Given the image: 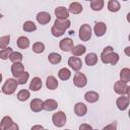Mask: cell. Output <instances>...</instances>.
<instances>
[{
    "label": "cell",
    "instance_id": "44dd1931",
    "mask_svg": "<svg viewBox=\"0 0 130 130\" xmlns=\"http://www.w3.org/2000/svg\"><path fill=\"white\" fill-rule=\"evenodd\" d=\"M84 99H85L86 102H88L90 104L95 103V102L99 101V93L95 92V91H92V90L91 91H87L84 94Z\"/></svg>",
    "mask_w": 130,
    "mask_h": 130
},
{
    "label": "cell",
    "instance_id": "7dc6e473",
    "mask_svg": "<svg viewBox=\"0 0 130 130\" xmlns=\"http://www.w3.org/2000/svg\"><path fill=\"white\" fill-rule=\"evenodd\" d=\"M65 130H69V129H65Z\"/></svg>",
    "mask_w": 130,
    "mask_h": 130
},
{
    "label": "cell",
    "instance_id": "d590c367",
    "mask_svg": "<svg viewBox=\"0 0 130 130\" xmlns=\"http://www.w3.org/2000/svg\"><path fill=\"white\" fill-rule=\"evenodd\" d=\"M10 43V36H3L0 38V49H5Z\"/></svg>",
    "mask_w": 130,
    "mask_h": 130
},
{
    "label": "cell",
    "instance_id": "603a6c76",
    "mask_svg": "<svg viewBox=\"0 0 130 130\" xmlns=\"http://www.w3.org/2000/svg\"><path fill=\"white\" fill-rule=\"evenodd\" d=\"M17 46H18V48H20V49H27L28 47H29V40H28V38H26V37H19L18 39H17Z\"/></svg>",
    "mask_w": 130,
    "mask_h": 130
},
{
    "label": "cell",
    "instance_id": "ffe728a7",
    "mask_svg": "<svg viewBox=\"0 0 130 130\" xmlns=\"http://www.w3.org/2000/svg\"><path fill=\"white\" fill-rule=\"evenodd\" d=\"M46 86H47V88H49L51 90L56 89L58 87V81H57V79L54 76H52V75L48 76L47 77V80H46Z\"/></svg>",
    "mask_w": 130,
    "mask_h": 130
},
{
    "label": "cell",
    "instance_id": "d6a6232c",
    "mask_svg": "<svg viewBox=\"0 0 130 130\" xmlns=\"http://www.w3.org/2000/svg\"><path fill=\"white\" fill-rule=\"evenodd\" d=\"M29 91L27 89H21L20 91H18L17 93V100L20 101V102H24L26 100H28L29 98Z\"/></svg>",
    "mask_w": 130,
    "mask_h": 130
},
{
    "label": "cell",
    "instance_id": "b9f144b4",
    "mask_svg": "<svg viewBox=\"0 0 130 130\" xmlns=\"http://www.w3.org/2000/svg\"><path fill=\"white\" fill-rule=\"evenodd\" d=\"M42 129H43V126L42 125H35V126L31 127L30 130H42Z\"/></svg>",
    "mask_w": 130,
    "mask_h": 130
},
{
    "label": "cell",
    "instance_id": "3957f363",
    "mask_svg": "<svg viewBox=\"0 0 130 130\" xmlns=\"http://www.w3.org/2000/svg\"><path fill=\"white\" fill-rule=\"evenodd\" d=\"M91 38V27L89 24L84 23L79 27V39L83 42L89 41Z\"/></svg>",
    "mask_w": 130,
    "mask_h": 130
},
{
    "label": "cell",
    "instance_id": "8d00e7d4",
    "mask_svg": "<svg viewBox=\"0 0 130 130\" xmlns=\"http://www.w3.org/2000/svg\"><path fill=\"white\" fill-rule=\"evenodd\" d=\"M28 77H29L28 72L24 71V72L22 73V75H20V76H19V77L16 79L17 84H24V83H26V81L28 80Z\"/></svg>",
    "mask_w": 130,
    "mask_h": 130
},
{
    "label": "cell",
    "instance_id": "8fae6325",
    "mask_svg": "<svg viewBox=\"0 0 130 130\" xmlns=\"http://www.w3.org/2000/svg\"><path fill=\"white\" fill-rule=\"evenodd\" d=\"M24 72V66L21 63H13L11 66V73L14 77L18 78Z\"/></svg>",
    "mask_w": 130,
    "mask_h": 130
},
{
    "label": "cell",
    "instance_id": "30bf717a",
    "mask_svg": "<svg viewBox=\"0 0 130 130\" xmlns=\"http://www.w3.org/2000/svg\"><path fill=\"white\" fill-rule=\"evenodd\" d=\"M55 15H56V19H61V20H65L68 18L69 16V12L67 10V8L63 7V6H59L55 9Z\"/></svg>",
    "mask_w": 130,
    "mask_h": 130
},
{
    "label": "cell",
    "instance_id": "f6af8a7d",
    "mask_svg": "<svg viewBox=\"0 0 130 130\" xmlns=\"http://www.w3.org/2000/svg\"><path fill=\"white\" fill-rule=\"evenodd\" d=\"M1 17H2V15H1V14H0V18H1Z\"/></svg>",
    "mask_w": 130,
    "mask_h": 130
},
{
    "label": "cell",
    "instance_id": "5bb4252c",
    "mask_svg": "<svg viewBox=\"0 0 130 130\" xmlns=\"http://www.w3.org/2000/svg\"><path fill=\"white\" fill-rule=\"evenodd\" d=\"M57 107H58V103L53 99H48L45 102H43V110L51 112V111L56 110Z\"/></svg>",
    "mask_w": 130,
    "mask_h": 130
},
{
    "label": "cell",
    "instance_id": "277c9868",
    "mask_svg": "<svg viewBox=\"0 0 130 130\" xmlns=\"http://www.w3.org/2000/svg\"><path fill=\"white\" fill-rule=\"evenodd\" d=\"M114 89H115V92L120 95H128V93H129L128 83L121 81V80L116 81V83L114 84Z\"/></svg>",
    "mask_w": 130,
    "mask_h": 130
},
{
    "label": "cell",
    "instance_id": "7a4b0ae2",
    "mask_svg": "<svg viewBox=\"0 0 130 130\" xmlns=\"http://www.w3.org/2000/svg\"><path fill=\"white\" fill-rule=\"evenodd\" d=\"M17 82H16V79L14 78H8L5 83L3 84L2 86V92L7 94V95H10V94H13L17 88Z\"/></svg>",
    "mask_w": 130,
    "mask_h": 130
},
{
    "label": "cell",
    "instance_id": "e0dca14e",
    "mask_svg": "<svg viewBox=\"0 0 130 130\" xmlns=\"http://www.w3.org/2000/svg\"><path fill=\"white\" fill-rule=\"evenodd\" d=\"M74 112L78 117H82L86 114L87 112V108L83 103H77L74 106Z\"/></svg>",
    "mask_w": 130,
    "mask_h": 130
},
{
    "label": "cell",
    "instance_id": "836d02e7",
    "mask_svg": "<svg viewBox=\"0 0 130 130\" xmlns=\"http://www.w3.org/2000/svg\"><path fill=\"white\" fill-rule=\"evenodd\" d=\"M12 52H13V51H12V48H10V47H7V48H5V49L0 50V59H2V60L8 59Z\"/></svg>",
    "mask_w": 130,
    "mask_h": 130
},
{
    "label": "cell",
    "instance_id": "7bdbcfd3",
    "mask_svg": "<svg viewBox=\"0 0 130 130\" xmlns=\"http://www.w3.org/2000/svg\"><path fill=\"white\" fill-rule=\"evenodd\" d=\"M1 81H2V74L0 73V82H1Z\"/></svg>",
    "mask_w": 130,
    "mask_h": 130
},
{
    "label": "cell",
    "instance_id": "bcb514c9",
    "mask_svg": "<svg viewBox=\"0 0 130 130\" xmlns=\"http://www.w3.org/2000/svg\"><path fill=\"white\" fill-rule=\"evenodd\" d=\"M92 130H98V129H92Z\"/></svg>",
    "mask_w": 130,
    "mask_h": 130
},
{
    "label": "cell",
    "instance_id": "6da1fadb",
    "mask_svg": "<svg viewBox=\"0 0 130 130\" xmlns=\"http://www.w3.org/2000/svg\"><path fill=\"white\" fill-rule=\"evenodd\" d=\"M101 59L104 64L116 65L119 61V55L116 52H114V49L111 46H108L103 50L101 54Z\"/></svg>",
    "mask_w": 130,
    "mask_h": 130
},
{
    "label": "cell",
    "instance_id": "ee69618b",
    "mask_svg": "<svg viewBox=\"0 0 130 130\" xmlns=\"http://www.w3.org/2000/svg\"><path fill=\"white\" fill-rule=\"evenodd\" d=\"M42 130H47V129H44V128H43V129H42Z\"/></svg>",
    "mask_w": 130,
    "mask_h": 130
},
{
    "label": "cell",
    "instance_id": "d6986e66",
    "mask_svg": "<svg viewBox=\"0 0 130 130\" xmlns=\"http://www.w3.org/2000/svg\"><path fill=\"white\" fill-rule=\"evenodd\" d=\"M42 87V80L39 77H34L29 83V89L32 91H38Z\"/></svg>",
    "mask_w": 130,
    "mask_h": 130
},
{
    "label": "cell",
    "instance_id": "83f0119b",
    "mask_svg": "<svg viewBox=\"0 0 130 130\" xmlns=\"http://www.w3.org/2000/svg\"><path fill=\"white\" fill-rule=\"evenodd\" d=\"M120 79L121 81H124L128 83L130 81V69L129 68H123L120 72Z\"/></svg>",
    "mask_w": 130,
    "mask_h": 130
},
{
    "label": "cell",
    "instance_id": "484cf974",
    "mask_svg": "<svg viewBox=\"0 0 130 130\" xmlns=\"http://www.w3.org/2000/svg\"><path fill=\"white\" fill-rule=\"evenodd\" d=\"M70 76H71V72L67 68H61L58 72V77L61 80H68L70 78Z\"/></svg>",
    "mask_w": 130,
    "mask_h": 130
},
{
    "label": "cell",
    "instance_id": "2e32d148",
    "mask_svg": "<svg viewBox=\"0 0 130 130\" xmlns=\"http://www.w3.org/2000/svg\"><path fill=\"white\" fill-rule=\"evenodd\" d=\"M29 107H30V110L32 112H35V113L41 112L43 110V101L40 100V99H34L30 102Z\"/></svg>",
    "mask_w": 130,
    "mask_h": 130
},
{
    "label": "cell",
    "instance_id": "d4e9b609",
    "mask_svg": "<svg viewBox=\"0 0 130 130\" xmlns=\"http://www.w3.org/2000/svg\"><path fill=\"white\" fill-rule=\"evenodd\" d=\"M85 51H86V48H85L83 45H76L75 47H73L71 53L73 54V56L76 57V56H81V55H83V54L85 53Z\"/></svg>",
    "mask_w": 130,
    "mask_h": 130
},
{
    "label": "cell",
    "instance_id": "f1b7e54d",
    "mask_svg": "<svg viewBox=\"0 0 130 130\" xmlns=\"http://www.w3.org/2000/svg\"><path fill=\"white\" fill-rule=\"evenodd\" d=\"M61 59H62V57H61V55L58 54V53H51V54H49V56H48L49 62H50L51 64H54V65L60 63V62H61Z\"/></svg>",
    "mask_w": 130,
    "mask_h": 130
},
{
    "label": "cell",
    "instance_id": "4fadbf2b",
    "mask_svg": "<svg viewBox=\"0 0 130 130\" xmlns=\"http://www.w3.org/2000/svg\"><path fill=\"white\" fill-rule=\"evenodd\" d=\"M93 31L96 37H103L107 31V25L105 22H96L93 26Z\"/></svg>",
    "mask_w": 130,
    "mask_h": 130
},
{
    "label": "cell",
    "instance_id": "c3c4849f",
    "mask_svg": "<svg viewBox=\"0 0 130 130\" xmlns=\"http://www.w3.org/2000/svg\"><path fill=\"white\" fill-rule=\"evenodd\" d=\"M0 130H2V129H1V128H0Z\"/></svg>",
    "mask_w": 130,
    "mask_h": 130
},
{
    "label": "cell",
    "instance_id": "5b68a950",
    "mask_svg": "<svg viewBox=\"0 0 130 130\" xmlns=\"http://www.w3.org/2000/svg\"><path fill=\"white\" fill-rule=\"evenodd\" d=\"M52 121H53V124L56 127H63L65 125V123H66V115H65V113L62 112V111L57 112L56 114L53 115Z\"/></svg>",
    "mask_w": 130,
    "mask_h": 130
},
{
    "label": "cell",
    "instance_id": "1f68e13d",
    "mask_svg": "<svg viewBox=\"0 0 130 130\" xmlns=\"http://www.w3.org/2000/svg\"><path fill=\"white\" fill-rule=\"evenodd\" d=\"M12 123H13L12 119H11L9 116H5V117L2 118V120H1V122H0V128H1L2 130H5V129H6L8 126H10Z\"/></svg>",
    "mask_w": 130,
    "mask_h": 130
},
{
    "label": "cell",
    "instance_id": "52a82bcc",
    "mask_svg": "<svg viewBox=\"0 0 130 130\" xmlns=\"http://www.w3.org/2000/svg\"><path fill=\"white\" fill-rule=\"evenodd\" d=\"M59 47L64 52H71L72 49H73V47H74L73 41L71 39H69V38H65V39H63V40L60 41Z\"/></svg>",
    "mask_w": 130,
    "mask_h": 130
},
{
    "label": "cell",
    "instance_id": "f546056e",
    "mask_svg": "<svg viewBox=\"0 0 130 130\" xmlns=\"http://www.w3.org/2000/svg\"><path fill=\"white\" fill-rule=\"evenodd\" d=\"M9 59L12 63H21L23 57H22V54L19 52H12L11 55L9 56Z\"/></svg>",
    "mask_w": 130,
    "mask_h": 130
},
{
    "label": "cell",
    "instance_id": "cb8c5ba5",
    "mask_svg": "<svg viewBox=\"0 0 130 130\" xmlns=\"http://www.w3.org/2000/svg\"><path fill=\"white\" fill-rule=\"evenodd\" d=\"M120 8H121L120 3L117 0H110L108 2V9H109V11H111V12H117V11L120 10Z\"/></svg>",
    "mask_w": 130,
    "mask_h": 130
},
{
    "label": "cell",
    "instance_id": "7c38bea8",
    "mask_svg": "<svg viewBox=\"0 0 130 130\" xmlns=\"http://www.w3.org/2000/svg\"><path fill=\"white\" fill-rule=\"evenodd\" d=\"M54 24H55L54 26H55L57 29H59V30H62V31H65L67 28H69V27H70V25H71V22H70V20H68V19H65V20L56 19Z\"/></svg>",
    "mask_w": 130,
    "mask_h": 130
},
{
    "label": "cell",
    "instance_id": "ba28073f",
    "mask_svg": "<svg viewBox=\"0 0 130 130\" xmlns=\"http://www.w3.org/2000/svg\"><path fill=\"white\" fill-rule=\"evenodd\" d=\"M68 65L71 69H73L74 71H79L82 67V62L81 60L78 58V57H75V56H72L68 59Z\"/></svg>",
    "mask_w": 130,
    "mask_h": 130
},
{
    "label": "cell",
    "instance_id": "7402d4cb",
    "mask_svg": "<svg viewBox=\"0 0 130 130\" xmlns=\"http://www.w3.org/2000/svg\"><path fill=\"white\" fill-rule=\"evenodd\" d=\"M85 63L88 66H93L98 63V56L94 53H89L85 56Z\"/></svg>",
    "mask_w": 130,
    "mask_h": 130
},
{
    "label": "cell",
    "instance_id": "4dcf8cb0",
    "mask_svg": "<svg viewBox=\"0 0 130 130\" xmlns=\"http://www.w3.org/2000/svg\"><path fill=\"white\" fill-rule=\"evenodd\" d=\"M22 28H23V30L26 31V32H31V31H35V30L37 29V25H36L32 21L27 20V21H25V22L23 23Z\"/></svg>",
    "mask_w": 130,
    "mask_h": 130
},
{
    "label": "cell",
    "instance_id": "9c48e42d",
    "mask_svg": "<svg viewBox=\"0 0 130 130\" xmlns=\"http://www.w3.org/2000/svg\"><path fill=\"white\" fill-rule=\"evenodd\" d=\"M117 108L121 111H125L129 106V96L128 95H121L116 101Z\"/></svg>",
    "mask_w": 130,
    "mask_h": 130
},
{
    "label": "cell",
    "instance_id": "4316f807",
    "mask_svg": "<svg viewBox=\"0 0 130 130\" xmlns=\"http://www.w3.org/2000/svg\"><path fill=\"white\" fill-rule=\"evenodd\" d=\"M104 7V1L103 0H91L90 1V8L93 11H100Z\"/></svg>",
    "mask_w": 130,
    "mask_h": 130
},
{
    "label": "cell",
    "instance_id": "e575fe53",
    "mask_svg": "<svg viewBox=\"0 0 130 130\" xmlns=\"http://www.w3.org/2000/svg\"><path fill=\"white\" fill-rule=\"evenodd\" d=\"M32 51L36 53V54H41L45 51V45L41 42H37L32 45Z\"/></svg>",
    "mask_w": 130,
    "mask_h": 130
},
{
    "label": "cell",
    "instance_id": "9a60e30c",
    "mask_svg": "<svg viewBox=\"0 0 130 130\" xmlns=\"http://www.w3.org/2000/svg\"><path fill=\"white\" fill-rule=\"evenodd\" d=\"M37 20L40 24H47L50 20H51V15L50 13L48 12H45V11H42V12H39L37 14Z\"/></svg>",
    "mask_w": 130,
    "mask_h": 130
},
{
    "label": "cell",
    "instance_id": "ab89813d",
    "mask_svg": "<svg viewBox=\"0 0 130 130\" xmlns=\"http://www.w3.org/2000/svg\"><path fill=\"white\" fill-rule=\"evenodd\" d=\"M5 130H19V127H18V125H17L16 123L13 122V123H12L10 126H8Z\"/></svg>",
    "mask_w": 130,
    "mask_h": 130
},
{
    "label": "cell",
    "instance_id": "60d3db41",
    "mask_svg": "<svg viewBox=\"0 0 130 130\" xmlns=\"http://www.w3.org/2000/svg\"><path fill=\"white\" fill-rule=\"evenodd\" d=\"M79 130H92V128L88 124H81L79 126Z\"/></svg>",
    "mask_w": 130,
    "mask_h": 130
},
{
    "label": "cell",
    "instance_id": "f35d334b",
    "mask_svg": "<svg viewBox=\"0 0 130 130\" xmlns=\"http://www.w3.org/2000/svg\"><path fill=\"white\" fill-rule=\"evenodd\" d=\"M103 130H117V122L114 121L113 123H111V124L107 125L106 127H104Z\"/></svg>",
    "mask_w": 130,
    "mask_h": 130
},
{
    "label": "cell",
    "instance_id": "74e56055",
    "mask_svg": "<svg viewBox=\"0 0 130 130\" xmlns=\"http://www.w3.org/2000/svg\"><path fill=\"white\" fill-rule=\"evenodd\" d=\"M51 32H52V35H53L54 37H57V38H58V37H61V36H63L65 31L59 30V29H57L55 26H53V27L51 28Z\"/></svg>",
    "mask_w": 130,
    "mask_h": 130
},
{
    "label": "cell",
    "instance_id": "ac0fdd59",
    "mask_svg": "<svg viewBox=\"0 0 130 130\" xmlns=\"http://www.w3.org/2000/svg\"><path fill=\"white\" fill-rule=\"evenodd\" d=\"M68 12L72 13V14H79L80 12H82L83 8H82V5L78 2H72L70 5H69V8L67 9Z\"/></svg>",
    "mask_w": 130,
    "mask_h": 130
},
{
    "label": "cell",
    "instance_id": "8992f818",
    "mask_svg": "<svg viewBox=\"0 0 130 130\" xmlns=\"http://www.w3.org/2000/svg\"><path fill=\"white\" fill-rule=\"evenodd\" d=\"M87 83L86 76L81 72H76L73 77V84L76 87H84Z\"/></svg>",
    "mask_w": 130,
    "mask_h": 130
}]
</instances>
